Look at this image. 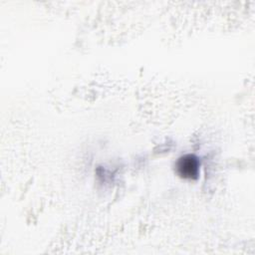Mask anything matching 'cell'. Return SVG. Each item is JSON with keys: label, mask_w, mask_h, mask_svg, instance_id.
Instances as JSON below:
<instances>
[{"label": "cell", "mask_w": 255, "mask_h": 255, "mask_svg": "<svg viewBox=\"0 0 255 255\" xmlns=\"http://www.w3.org/2000/svg\"><path fill=\"white\" fill-rule=\"evenodd\" d=\"M177 168L182 176L192 177L197 173L198 162L192 155H185L178 160Z\"/></svg>", "instance_id": "1"}]
</instances>
